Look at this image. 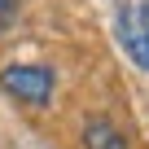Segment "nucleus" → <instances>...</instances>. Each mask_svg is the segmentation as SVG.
I'll return each instance as SVG.
<instances>
[{
  "label": "nucleus",
  "instance_id": "nucleus-1",
  "mask_svg": "<svg viewBox=\"0 0 149 149\" xmlns=\"http://www.w3.org/2000/svg\"><path fill=\"white\" fill-rule=\"evenodd\" d=\"M114 31H118L123 53L140 70H149V0H123L118 18H114Z\"/></svg>",
  "mask_w": 149,
  "mask_h": 149
},
{
  "label": "nucleus",
  "instance_id": "nucleus-3",
  "mask_svg": "<svg viewBox=\"0 0 149 149\" xmlns=\"http://www.w3.org/2000/svg\"><path fill=\"white\" fill-rule=\"evenodd\" d=\"M84 149H127V140L118 136V127L110 118H92L84 127Z\"/></svg>",
  "mask_w": 149,
  "mask_h": 149
},
{
  "label": "nucleus",
  "instance_id": "nucleus-4",
  "mask_svg": "<svg viewBox=\"0 0 149 149\" xmlns=\"http://www.w3.org/2000/svg\"><path fill=\"white\" fill-rule=\"evenodd\" d=\"M13 13H18V0H0V31L13 22Z\"/></svg>",
  "mask_w": 149,
  "mask_h": 149
},
{
  "label": "nucleus",
  "instance_id": "nucleus-2",
  "mask_svg": "<svg viewBox=\"0 0 149 149\" xmlns=\"http://www.w3.org/2000/svg\"><path fill=\"white\" fill-rule=\"evenodd\" d=\"M0 88H5L9 97H18V101H26V105H48L53 74L44 66H9L5 74H0Z\"/></svg>",
  "mask_w": 149,
  "mask_h": 149
}]
</instances>
